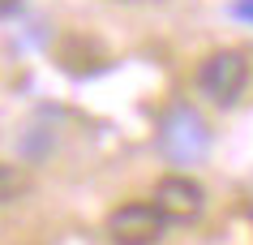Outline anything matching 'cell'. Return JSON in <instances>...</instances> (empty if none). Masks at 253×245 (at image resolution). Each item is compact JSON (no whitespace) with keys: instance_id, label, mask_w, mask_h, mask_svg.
I'll use <instances>...</instances> for the list:
<instances>
[{"instance_id":"obj_1","label":"cell","mask_w":253,"mask_h":245,"mask_svg":"<svg viewBox=\"0 0 253 245\" xmlns=\"http://www.w3.org/2000/svg\"><path fill=\"white\" fill-rule=\"evenodd\" d=\"M155 147L168 163L176 168H189V163L206 159L211 150V129L202 121V112L193 103H172V108L159 116V129H155Z\"/></svg>"},{"instance_id":"obj_5","label":"cell","mask_w":253,"mask_h":245,"mask_svg":"<svg viewBox=\"0 0 253 245\" xmlns=\"http://www.w3.org/2000/svg\"><path fill=\"white\" fill-rule=\"evenodd\" d=\"M26 190H30L26 172H22L17 163H0V206H4V202H17Z\"/></svg>"},{"instance_id":"obj_3","label":"cell","mask_w":253,"mask_h":245,"mask_svg":"<svg viewBox=\"0 0 253 245\" xmlns=\"http://www.w3.org/2000/svg\"><path fill=\"white\" fill-rule=\"evenodd\" d=\"M150 202H155V211H159L168 224H193V219L202 215V206H206V194H202V185L193 177H185V172H172V177H163L159 185H155V194H150Z\"/></svg>"},{"instance_id":"obj_4","label":"cell","mask_w":253,"mask_h":245,"mask_svg":"<svg viewBox=\"0 0 253 245\" xmlns=\"http://www.w3.org/2000/svg\"><path fill=\"white\" fill-rule=\"evenodd\" d=\"M168 219L155 211V202H125L107 215V237L116 245H155L163 241Z\"/></svg>"},{"instance_id":"obj_7","label":"cell","mask_w":253,"mask_h":245,"mask_svg":"<svg viewBox=\"0 0 253 245\" xmlns=\"http://www.w3.org/2000/svg\"><path fill=\"white\" fill-rule=\"evenodd\" d=\"M236 17H249V22H253V0H240V4H236Z\"/></svg>"},{"instance_id":"obj_6","label":"cell","mask_w":253,"mask_h":245,"mask_svg":"<svg viewBox=\"0 0 253 245\" xmlns=\"http://www.w3.org/2000/svg\"><path fill=\"white\" fill-rule=\"evenodd\" d=\"M22 9V0H0V17H13Z\"/></svg>"},{"instance_id":"obj_2","label":"cell","mask_w":253,"mask_h":245,"mask_svg":"<svg viewBox=\"0 0 253 245\" xmlns=\"http://www.w3.org/2000/svg\"><path fill=\"white\" fill-rule=\"evenodd\" d=\"M245 86H249V60L240 52H232V48L211 52L198 65V91L206 99H214L219 108H232V103L245 95Z\"/></svg>"}]
</instances>
